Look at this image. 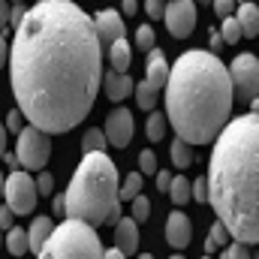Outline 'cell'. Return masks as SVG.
<instances>
[{
    "mask_svg": "<svg viewBox=\"0 0 259 259\" xmlns=\"http://www.w3.org/2000/svg\"><path fill=\"white\" fill-rule=\"evenodd\" d=\"M3 196H6V208H9L15 217H27V214L36 208V202H39L33 178H30L27 172H18V169H15L9 178H3Z\"/></svg>",
    "mask_w": 259,
    "mask_h": 259,
    "instance_id": "52a82bcc",
    "label": "cell"
},
{
    "mask_svg": "<svg viewBox=\"0 0 259 259\" xmlns=\"http://www.w3.org/2000/svg\"><path fill=\"white\" fill-rule=\"evenodd\" d=\"M81 148H84V154H91V151H103L106 148V136H103V130L91 127L84 136H81Z\"/></svg>",
    "mask_w": 259,
    "mask_h": 259,
    "instance_id": "83f0119b",
    "label": "cell"
},
{
    "mask_svg": "<svg viewBox=\"0 0 259 259\" xmlns=\"http://www.w3.org/2000/svg\"><path fill=\"white\" fill-rule=\"evenodd\" d=\"M133 94H136V106L145 109V112H154V103H157V91H151L145 81L133 84Z\"/></svg>",
    "mask_w": 259,
    "mask_h": 259,
    "instance_id": "d4e9b609",
    "label": "cell"
},
{
    "mask_svg": "<svg viewBox=\"0 0 259 259\" xmlns=\"http://www.w3.org/2000/svg\"><path fill=\"white\" fill-rule=\"evenodd\" d=\"M130 205H133V214H130V217H133L136 223H148V220H151V199H148V196L139 193Z\"/></svg>",
    "mask_w": 259,
    "mask_h": 259,
    "instance_id": "4316f807",
    "label": "cell"
},
{
    "mask_svg": "<svg viewBox=\"0 0 259 259\" xmlns=\"http://www.w3.org/2000/svg\"><path fill=\"white\" fill-rule=\"evenodd\" d=\"M12 94L21 118L46 136L81 124L103 84V49L94 21L72 0H46L24 12L9 49Z\"/></svg>",
    "mask_w": 259,
    "mask_h": 259,
    "instance_id": "6da1fadb",
    "label": "cell"
},
{
    "mask_svg": "<svg viewBox=\"0 0 259 259\" xmlns=\"http://www.w3.org/2000/svg\"><path fill=\"white\" fill-rule=\"evenodd\" d=\"M145 133L151 142H160L166 136V115L163 112H148V121H145Z\"/></svg>",
    "mask_w": 259,
    "mask_h": 259,
    "instance_id": "cb8c5ba5",
    "label": "cell"
},
{
    "mask_svg": "<svg viewBox=\"0 0 259 259\" xmlns=\"http://www.w3.org/2000/svg\"><path fill=\"white\" fill-rule=\"evenodd\" d=\"M36 3H46V0H36Z\"/></svg>",
    "mask_w": 259,
    "mask_h": 259,
    "instance_id": "f5cc1de1",
    "label": "cell"
},
{
    "mask_svg": "<svg viewBox=\"0 0 259 259\" xmlns=\"http://www.w3.org/2000/svg\"><path fill=\"white\" fill-rule=\"evenodd\" d=\"M21 121H24V118H21V112H18V109H15V112H9V115H6V133H15V136H18L21 127H24Z\"/></svg>",
    "mask_w": 259,
    "mask_h": 259,
    "instance_id": "836d02e7",
    "label": "cell"
},
{
    "mask_svg": "<svg viewBox=\"0 0 259 259\" xmlns=\"http://www.w3.org/2000/svg\"><path fill=\"white\" fill-rule=\"evenodd\" d=\"M169 199L175 205H187L190 202V181L184 175H172V181H169Z\"/></svg>",
    "mask_w": 259,
    "mask_h": 259,
    "instance_id": "44dd1931",
    "label": "cell"
},
{
    "mask_svg": "<svg viewBox=\"0 0 259 259\" xmlns=\"http://www.w3.org/2000/svg\"><path fill=\"white\" fill-rule=\"evenodd\" d=\"M64 217L88 223L91 229L118 223L121 202H118V169L103 151L84 154L78 169L69 178L64 193Z\"/></svg>",
    "mask_w": 259,
    "mask_h": 259,
    "instance_id": "277c9868",
    "label": "cell"
},
{
    "mask_svg": "<svg viewBox=\"0 0 259 259\" xmlns=\"http://www.w3.org/2000/svg\"><path fill=\"white\" fill-rule=\"evenodd\" d=\"M133 115H130V109H115L109 118H106V130H103V136H106V142L109 145H115V148H127L130 142H133Z\"/></svg>",
    "mask_w": 259,
    "mask_h": 259,
    "instance_id": "30bf717a",
    "label": "cell"
},
{
    "mask_svg": "<svg viewBox=\"0 0 259 259\" xmlns=\"http://www.w3.org/2000/svg\"><path fill=\"white\" fill-rule=\"evenodd\" d=\"M223 244H229V232H226V226H223L220 220H214V226H211V232H208V238H205V250L214 253V250H220Z\"/></svg>",
    "mask_w": 259,
    "mask_h": 259,
    "instance_id": "603a6c76",
    "label": "cell"
},
{
    "mask_svg": "<svg viewBox=\"0 0 259 259\" xmlns=\"http://www.w3.org/2000/svg\"><path fill=\"white\" fill-rule=\"evenodd\" d=\"M226 72H229L232 97L256 103V91H259V61L253 55H238L232 61V66H226Z\"/></svg>",
    "mask_w": 259,
    "mask_h": 259,
    "instance_id": "ba28073f",
    "label": "cell"
},
{
    "mask_svg": "<svg viewBox=\"0 0 259 259\" xmlns=\"http://www.w3.org/2000/svg\"><path fill=\"white\" fill-rule=\"evenodd\" d=\"M121 9H124L127 15H136V9H139V0H121Z\"/></svg>",
    "mask_w": 259,
    "mask_h": 259,
    "instance_id": "b9f144b4",
    "label": "cell"
},
{
    "mask_svg": "<svg viewBox=\"0 0 259 259\" xmlns=\"http://www.w3.org/2000/svg\"><path fill=\"white\" fill-rule=\"evenodd\" d=\"M33 184H36V196H52L55 193V175H52V172H39V178H36Z\"/></svg>",
    "mask_w": 259,
    "mask_h": 259,
    "instance_id": "1f68e13d",
    "label": "cell"
},
{
    "mask_svg": "<svg viewBox=\"0 0 259 259\" xmlns=\"http://www.w3.org/2000/svg\"><path fill=\"white\" fill-rule=\"evenodd\" d=\"M217 33H220V39H223L226 46H235V42L241 39V27H238V21H235V15H229V18H223V27H220Z\"/></svg>",
    "mask_w": 259,
    "mask_h": 259,
    "instance_id": "484cf974",
    "label": "cell"
},
{
    "mask_svg": "<svg viewBox=\"0 0 259 259\" xmlns=\"http://www.w3.org/2000/svg\"><path fill=\"white\" fill-rule=\"evenodd\" d=\"M6 250H9L12 256H24V253H27V232L18 229V226L6 229Z\"/></svg>",
    "mask_w": 259,
    "mask_h": 259,
    "instance_id": "ffe728a7",
    "label": "cell"
},
{
    "mask_svg": "<svg viewBox=\"0 0 259 259\" xmlns=\"http://www.w3.org/2000/svg\"><path fill=\"white\" fill-rule=\"evenodd\" d=\"M6 154V127L0 124V157Z\"/></svg>",
    "mask_w": 259,
    "mask_h": 259,
    "instance_id": "7dc6e473",
    "label": "cell"
},
{
    "mask_svg": "<svg viewBox=\"0 0 259 259\" xmlns=\"http://www.w3.org/2000/svg\"><path fill=\"white\" fill-rule=\"evenodd\" d=\"M12 223H15V214L6 205H0V229H12Z\"/></svg>",
    "mask_w": 259,
    "mask_h": 259,
    "instance_id": "74e56055",
    "label": "cell"
},
{
    "mask_svg": "<svg viewBox=\"0 0 259 259\" xmlns=\"http://www.w3.org/2000/svg\"><path fill=\"white\" fill-rule=\"evenodd\" d=\"M106 55H109V64L115 72H127L130 64H133V49H130L127 36H121V39H115L109 49H106Z\"/></svg>",
    "mask_w": 259,
    "mask_h": 259,
    "instance_id": "ac0fdd59",
    "label": "cell"
},
{
    "mask_svg": "<svg viewBox=\"0 0 259 259\" xmlns=\"http://www.w3.org/2000/svg\"><path fill=\"white\" fill-rule=\"evenodd\" d=\"M223 49V39H220V33H211V55L214 52H220Z\"/></svg>",
    "mask_w": 259,
    "mask_h": 259,
    "instance_id": "f6af8a7d",
    "label": "cell"
},
{
    "mask_svg": "<svg viewBox=\"0 0 259 259\" xmlns=\"http://www.w3.org/2000/svg\"><path fill=\"white\" fill-rule=\"evenodd\" d=\"M136 46H139L142 52H151V49L157 46V33H154L151 24H142V27L136 30Z\"/></svg>",
    "mask_w": 259,
    "mask_h": 259,
    "instance_id": "f1b7e54d",
    "label": "cell"
},
{
    "mask_svg": "<svg viewBox=\"0 0 259 259\" xmlns=\"http://www.w3.org/2000/svg\"><path fill=\"white\" fill-rule=\"evenodd\" d=\"M160 169H157V154L151 151V148H145L142 154H139V175H157Z\"/></svg>",
    "mask_w": 259,
    "mask_h": 259,
    "instance_id": "f546056e",
    "label": "cell"
},
{
    "mask_svg": "<svg viewBox=\"0 0 259 259\" xmlns=\"http://www.w3.org/2000/svg\"><path fill=\"white\" fill-rule=\"evenodd\" d=\"M0 196H3V172H0Z\"/></svg>",
    "mask_w": 259,
    "mask_h": 259,
    "instance_id": "681fc988",
    "label": "cell"
},
{
    "mask_svg": "<svg viewBox=\"0 0 259 259\" xmlns=\"http://www.w3.org/2000/svg\"><path fill=\"white\" fill-rule=\"evenodd\" d=\"M36 259H103V244L97 229L78 220H64L52 229Z\"/></svg>",
    "mask_w": 259,
    "mask_h": 259,
    "instance_id": "5b68a950",
    "label": "cell"
},
{
    "mask_svg": "<svg viewBox=\"0 0 259 259\" xmlns=\"http://www.w3.org/2000/svg\"><path fill=\"white\" fill-rule=\"evenodd\" d=\"M214 3V12L220 15V18H229L232 12H235V0H211Z\"/></svg>",
    "mask_w": 259,
    "mask_h": 259,
    "instance_id": "e575fe53",
    "label": "cell"
},
{
    "mask_svg": "<svg viewBox=\"0 0 259 259\" xmlns=\"http://www.w3.org/2000/svg\"><path fill=\"white\" fill-rule=\"evenodd\" d=\"M169 157H172V163H175L178 169H187V166H193V145H187V142H181V139L175 136V142H172V148H169Z\"/></svg>",
    "mask_w": 259,
    "mask_h": 259,
    "instance_id": "d6986e66",
    "label": "cell"
},
{
    "mask_svg": "<svg viewBox=\"0 0 259 259\" xmlns=\"http://www.w3.org/2000/svg\"><path fill=\"white\" fill-rule=\"evenodd\" d=\"M15 3H18V0H15Z\"/></svg>",
    "mask_w": 259,
    "mask_h": 259,
    "instance_id": "11a10c76",
    "label": "cell"
},
{
    "mask_svg": "<svg viewBox=\"0 0 259 259\" xmlns=\"http://www.w3.org/2000/svg\"><path fill=\"white\" fill-rule=\"evenodd\" d=\"M193 238V226H190V217L184 211H172L166 217V241L172 250H184Z\"/></svg>",
    "mask_w": 259,
    "mask_h": 259,
    "instance_id": "7c38bea8",
    "label": "cell"
},
{
    "mask_svg": "<svg viewBox=\"0 0 259 259\" xmlns=\"http://www.w3.org/2000/svg\"><path fill=\"white\" fill-rule=\"evenodd\" d=\"M52 205H55V214H58V217H64V208H66V205H64V193L52 196Z\"/></svg>",
    "mask_w": 259,
    "mask_h": 259,
    "instance_id": "60d3db41",
    "label": "cell"
},
{
    "mask_svg": "<svg viewBox=\"0 0 259 259\" xmlns=\"http://www.w3.org/2000/svg\"><path fill=\"white\" fill-rule=\"evenodd\" d=\"M235 21H238V27H241V36L253 39V36L259 33V9H256V3H250V0L238 3V6H235Z\"/></svg>",
    "mask_w": 259,
    "mask_h": 259,
    "instance_id": "2e32d148",
    "label": "cell"
},
{
    "mask_svg": "<svg viewBox=\"0 0 259 259\" xmlns=\"http://www.w3.org/2000/svg\"><path fill=\"white\" fill-rule=\"evenodd\" d=\"M91 21H94V30H97V39H100V49H103V52H106L115 39L124 36V18H121V12H115V9H103V12H97Z\"/></svg>",
    "mask_w": 259,
    "mask_h": 259,
    "instance_id": "8fae6325",
    "label": "cell"
},
{
    "mask_svg": "<svg viewBox=\"0 0 259 259\" xmlns=\"http://www.w3.org/2000/svg\"><path fill=\"white\" fill-rule=\"evenodd\" d=\"M103 259H127L118 247H109V250H103Z\"/></svg>",
    "mask_w": 259,
    "mask_h": 259,
    "instance_id": "ee69618b",
    "label": "cell"
},
{
    "mask_svg": "<svg viewBox=\"0 0 259 259\" xmlns=\"http://www.w3.org/2000/svg\"><path fill=\"white\" fill-rule=\"evenodd\" d=\"M202 259H211V256H202Z\"/></svg>",
    "mask_w": 259,
    "mask_h": 259,
    "instance_id": "db71d44e",
    "label": "cell"
},
{
    "mask_svg": "<svg viewBox=\"0 0 259 259\" xmlns=\"http://www.w3.org/2000/svg\"><path fill=\"white\" fill-rule=\"evenodd\" d=\"M139 259H154L151 253H139Z\"/></svg>",
    "mask_w": 259,
    "mask_h": 259,
    "instance_id": "c3c4849f",
    "label": "cell"
},
{
    "mask_svg": "<svg viewBox=\"0 0 259 259\" xmlns=\"http://www.w3.org/2000/svg\"><path fill=\"white\" fill-rule=\"evenodd\" d=\"M166 78H169V61H166V55L154 46V49L148 52V64H145V84H148L151 91H163V88H166Z\"/></svg>",
    "mask_w": 259,
    "mask_h": 259,
    "instance_id": "4fadbf2b",
    "label": "cell"
},
{
    "mask_svg": "<svg viewBox=\"0 0 259 259\" xmlns=\"http://www.w3.org/2000/svg\"><path fill=\"white\" fill-rule=\"evenodd\" d=\"M24 12H27V9H24L21 3L9 6V27H18V24H21V18H24Z\"/></svg>",
    "mask_w": 259,
    "mask_h": 259,
    "instance_id": "8d00e7d4",
    "label": "cell"
},
{
    "mask_svg": "<svg viewBox=\"0 0 259 259\" xmlns=\"http://www.w3.org/2000/svg\"><path fill=\"white\" fill-rule=\"evenodd\" d=\"M238 3H244V0H235V6H238Z\"/></svg>",
    "mask_w": 259,
    "mask_h": 259,
    "instance_id": "816d5d0a",
    "label": "cell"
},
{
    "mask_svg": "<svg viewBox=\"0 0 259 259\" xmlns=\"http://www.w3.org/2000/svg\"><path fill=\"white\" fill-rule=\"evenodd\" d=\"M103 88H106V97L112 103H121V100H127L130 94H133V78H130L127 72L109 69V72H103Z\"/></svg>",
    "mask_w": 259,
    "mask_h": 259,
    "instance_id": "9a60e30c",
    "label": "cell"
},
{
    "mask_svg": "<svg viewBox=\"0 0 259 259\" xmlns=\"http://www.w3.org/2000/svg\"><path fill=\"white\" fill-rule=\"evenodd\" d=\"M115 247L124 256L139 253V223L133 217H118V223H115Z\"/></svg>",
    "mask_w": 259,
    "mask_h": 259,
    "instance_id": "5bb4252c",
    "label": "cell"
},
{
    "mask_svg": "<svg viewBox=\"0 0 259 259\" xmlns=\"http://www.w3.org/2000/svg\"><path fill=\"white\" fill-rule=\"evenodd\" d=\"M190 199H196V202H208V187H205V178H196V181H190Z\"/></svg>",
    "mask_w": 259,
    "mask_h": 259,
    "instance_id": "d6a6232c",
    "label": "cell"
},
{
    "mask_svg": "<svg viewBox=\"0 0 259 259\" xmlns=\"http://www.w3.org/2000/svg\"><path fill=\"white\" fill-rule=\"evenodd\" d=\"M163 9H166V0H145V12L151 18H163Z\"/></svg>",
    "mask_w": 259,
    "mask_h": 259,
    "instance_id": "d590c367",
    "label": "cell"
},
{
    "mask_svg": "<svg viewBox=\"0 0 259 259\" xmlns=\"http://www.w3.org/2000/svg\"><path fill=\"white\" fill-rule=\"evenodd\" d=\"M220 259H253V256H250V247L244 241H232L229 247H223Z\"/></svg>",
    "mask_w": 259,
    "mask_h": 259,
    "instance_id": "4dcf8cb0",
    "label": "cell"
},
{
    "mask_svg": "<svg viewBox=\"0 0 259 259\" xmlns=\"http://www.w3.org/2000/svg\"><path fill=\"white\" fill-rule=\"evenodd\" d=\"M0 30H9V3L0 0Z\"/></svg>",
    "mask_w": 259,
    "mask_h": 259,
    "instance_id": "f35d334b",
    "label": "cell"
},
{
    "mask_svg": "<svg viewBox=\"0 0 259 259\" xmlns=\"http://www.w3.org/2000/svg\"><path fill=\"white\" fill-rule=\"evenodd\" d=\"M52 157V139L36 127H21L18 145H15V160L24 169H46Z\"/></svg>",
    "mask_w": 259,
    "mask_h": 259,
    "instance_id": "8992f818",
    "label": "cell"
},
{
    "mask_svg": "<svg viewBox=\"0 0 259 259\" xmlns=\"http://www.w3.org/2000/svg\"><path fill=\"white\" fill-rule=\"evenodd\" d=\"M52 229H55V220L52 217H36L30 223V229H27V250L30 253H39V247L46 244V238L52 235Z\"/></svg>",
    "mask_w": 259,
    "mask_h": 259,
    "instance_id": "e0dca14e",
    "label": "cell"
},
{
    "mask_svg": "<svg viewBox=\"0 0 259 259\" xmlns=\"http://www.w3.org/2000/svg\"><path fill=\"white\" fill-rule=\"evenodd\" d=\"M208 202L229 238L259 241V115H241L217 133L208 163Z\"/></svg>",
    "mask_w": 259,
    "mask_h": 259,
    "instance_id": "7a4b0ae2",
    "label": "cell"
},
{
    "mask_svg": "<svg viewBox=\"0 0 259 259\" xmlns=\"http://www.w3.org/2000/svg\"><path fill=\"white\" fill-rule=\"evenodd\" d=\"M6 58H9V52H6V39H3V33H0V69L6 66Z\"/></svg>",
    "mask_w": 259,
    "mask_h": 259,
    "instance_id": "7bdbcfd3",
    "label": "cell"
},
{
    "mask_svg": "<svg viewBox=\"0 0 259 259\" xmlns=\"http://www.w3.org/2000/svg\"><path fill=\"white\" fill-rule=\"evenodd\" d=\"M139 193H142V175L130 172L124 178V184H118V202H133Z\"/></svg>",
    "mask_w": 259,
    "mask_h": 259,
    "instance_id": "7402d4cb",
    "label": "cell"
},
{
    "mask_svg": "<svg viewBox=\"0 0 259 259\" xmlns=\"http://www.w3.org/2000/svg\"><path fill=\"white\" fill-rule=\"evenodd\" d=\"M163 21L175 39H187L196 27V3L193 0H169L163 9Z\"/></svg>",
    "mask_w": 259,
    "mask_h": 259,
    "instance_id": "9c48e42d",
    "label": "cell"
},
{
    "mask_svg": "<svg viewBox=\"0 0 259 259\" xmlns=\"http://www.w3.org/2000/svg\"><path fill=\"white\" fill-rule=\"evenodd\" d=\"M169 259H184V256H181V253H175V256H169Z\"/></svg>",
    "mask_w": 259,
    "mask_h": 259,
    "instance_id": "f907efd6",
    "label": "cell"
},
{
    "mask_svg": "<svg viewBox=\"0 0 259 259\" xmlns=\"http://www.w3.org/2000/svg\"><path fill=\"white\" fill-rule=\"evenodd\" d=\"M166 124L187 145H211L232 118V84L223 61L205 49L184 52L163 88Z\"/></svg>",
    "mask_w": 259,
    "mask_h": 259,
    "instance_id": "3957f363",
    "label": "cell"
},
{
    "mask_svg": "<svg viewBox=\"0 0 259 259\" xmlns=\"http://www.w3.org/2000/svg\"><path fill=\"white\" fill-rule=\"evenodd\" d=\"M169 181H172L169 172H157V190H169Z\"/></svg>",
    "mask_w": 259,
    "mask_h": 259,
    "instance_id": "ab89813d",
    "label": "cell"
},
{
    "mask_svg": "<svg viewBox=\"0 0 259 259\" xmlns=\"http://www.w3.org/2000/svg\"><path fill=\"white\" fill-rule=\"evenodd\" d=\"M3 160H6V166H9L12 172L18 169V160H15V154H3Z\"/></svg>",
    "mask_w": 259,
    "mask_h": 259,
    "instance_id": "bcb514c9",
    "label": "cell"
}]
</instances>
